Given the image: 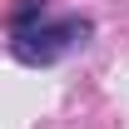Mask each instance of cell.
<instances>
[{"instance_id":"1","label":"cell","mask_w":129,"mask_h":129,"mask_svg":"<svg viewBox=\"0 0 129 129\" xmlns=\"http://www.w3.org/2000/svg\"><path fill=\"white\" fill-rule=\"evenodd\" d=\"M84 40H89V20H80V15L35 20V25L10 30V50H15L20 64H55V60H64L70 50H80Z\"/></svg>"},{"instance_id":"2","label":"cell","mask_w":129,"mask_h":129,"mask_svg":"<svg viewBox=\"0 0 129 129\" xmlns=\"http://www.w3.org/2000/svg\"><path fill=\"white\" fill-rule=\"evenodd\" d=\"M35 20H45V0H20V5H15V15H10V30L35 25Z\"/></svg>"}]
</instances>
